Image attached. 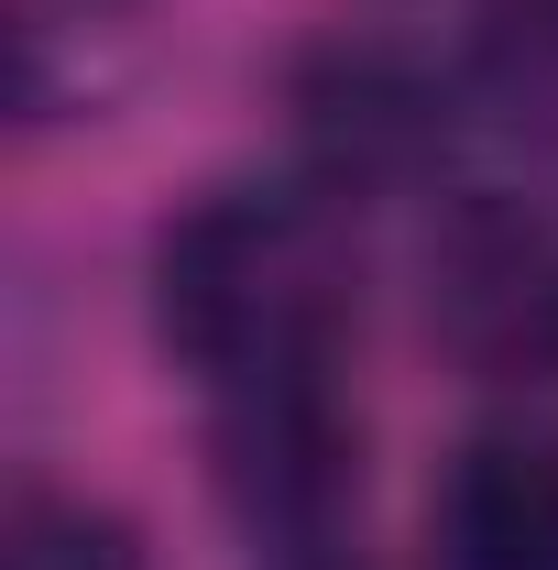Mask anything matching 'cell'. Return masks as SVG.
I'll use <instances>...</instances> for the list:
<instances>
[{"label":"cell","mask_w":558,"mask_h":570,"mask_svg":"<svg viewBox=\"0 0 558 570\" xmlns=\"http://www.w3.org/2000/svg\"><path fill=\"white\" fill-rule=\"evenodd\" d=\"M340 307H350V253L318 198L219 187L153 242V318L219 395L230 384H285V373H329Z\"/></svg>","instance_id":"6da1fadb"},{"label":"cell","mask_w":558,"mask_h":570,"mask_svg":"<svg viewBox=\"0 0 558 570\" xmlns=\"http://www.w3.org/2000/svg\"><path fill=\"white\" fill-rule=\"evenodd\" d=\"M427 330L471 373H558V230L537 209H449V230L427 242Z\"/></svg>","instance_id":"7a4b0ae2"},{"label":"cell","mask_w":558,"mask_h":570,"mask_svg":"<svg viewBox=\"0 0 558 570\" xmlns=\"http://www.w3.org/2000/svg\"><path fill=\"white\" fill-rule=\"evenodd\" d=\"M350 417L329 395V373H285V384H230V417H219V494L252 538L275 549H318L350 515Z\"/></svg>","instance_id":"3957f363"},{"label":"cell","mask_w":558,"mask_h":570,"mask_svg":"<svg viewBox=\"0 0 558 570\" xmlns=\"http://www.w3.org/2000/svg\"><path fill=\"white\" fill-rule=\"evenodd\" d=\"M438 570H558V428H482L427 504Z\"/></svg>","instance_id":"277c9868"},{"label":"cell","mask_w":558,"mask_h":570,"mask_svg":"<svg viewBox=\"0 0 558 570\" xmlns=\"http://www.w3.org/2000/svg\"><path fill=\"white\" fill-rule=\"evenodd\" d=\"M11 570H153V549H142L121 515H99V504L33 494L22 527H11Z\"/></svg>","instance_id":"5b68a950"},{"label":"cell","mask_w":558,"mask_h":570,"mask_svg":"<svg viewBox=\"0 0 558 570\" xmlns=\"http://www.w3.org/2000/svg\"><path fill=\"white\" fill-rule=\"evenodd\" d=\"M548 11H558V0H548Z\"/></svg>","instance_id":"8992f818"}]
</instances>
